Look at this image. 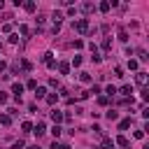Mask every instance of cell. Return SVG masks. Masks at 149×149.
I'll return each mask as SVG.
<instances>
[{
  "instance_id": "obj_1",
  "label": "cell",
  "mask_w": 149,
  "mask_h": 149,
  "mask_svg": "<svg viewBox=\"0 0 149 149\" xmlns=\"http://www.w3.org/2000/svg\"><path fill=\"white\" fill-rule=\"evenodd\" d=\"M74 28H77V33L86 35V33H88V19H79V21L74 23Z\"/></svg>"
},
{
  "instance_id": "obj_2",
  "label": "cell",
  "mask_w": 149,
  "mask_h": 149,
  "mask_svg": "<svg viewBox=\"0 0 149 149\" xmlns=\"http://www.w3.org/2000/svg\"><path fill=\"white\" fill-rule=\"evenodd\" d=\"M63 119H65V114H63V112H58V109H51V121H54L56 126H58Z\"/></svg>"
},
{
  "instance_id": "obj_3",
  "label": "cell",
  "mask_w": 149,
  "mask_h": 149,
  "mask_svg": "<svg viewBox=\"0 0 149 149\" xmlns=\"http://www.w3.org/2000/svg\"><path fill=\"white\" fill-rule=\"evenodd\" d=\"M33 133H35V135H37V137H40V135H44V133H47V126H44V123H42V121H40V123H37V126H33Z\"/></svg>"
},
{
  "instance_id": "obj_4",
  "label": "cell",
  "mask_w": 149,
  "mask_h": 149,
  "mask_svg": "<svg viewBox=\"0 0 149 149\" xmlns=\"http://www.w3.org/2000/svg\"><path fill=\"white\" fill-rule=\"evenodd\" d=\"M135 81H137L140 86H144V84H147V72H137V74H135Z\"/></svg>"
},
{
  "instance_id": "obj_5",
  "label": "cell",
  "mask_w": 149,
  "mask_h": 149,
  "mask_svg": "<svg viewBox=\"0 0 149 149\" xmlns=\"http://www.w3.org/2000/svg\"><path fill=\"white\" fill-rule=\"evenodd\" d=\"M58 72H61V74H68V72H70V63H65V61L58 63Z\"/></svg>"
},
{
  "instance_id": "obj_6",
  "label": "cell",
  "mask_w": 149,
  "mask_h": 149,
  "mask_svg": "<svg viewBox=\"0 0 149 149\" xmlns=\"http://www.w3.org/2000/svg\"><path fill=\"white\" fill-rule=\"evenodd\" d=\"M12 93H14V98H21V93H23V86H21V84H14V86H12Z\"/></svg>"
},
{
  "instance_id": "obj_7",
  "label": "cell",
  "mask_w": 149,
  "mask_h": 149,
  "mask_svg": "<svg viewBox=\"0 0 149 149\" xmlns=\"http://www.w3.org/2000/svg\"><path fill=\"white\" fill-rule=\"evenodd\" d=\"M44 95H47V88H44V86H37V88H35V98L40 100V98H44Z\"/></svg>"
},
{
  "instance_id": "obj_8",
  "label": "cell",
  "mask_w": 149,
  "mask_h": 149,
  "mask_svg": "<svg viewBox=\"0 0 149 149\" xmlns=\"http://www.w3.org/2000/svg\"><path fill=\"white\" fill-rule=\"evenodd\" d=\"M116 144H119V147H128L130 142H128V137H126V135H119V137H116Z\"/></svg>"
},
{
  "instance_id": "obj_9",
  "label": "cell",
  "mask_w": 149,
  "mask_h": 149,
  "mask_svg": "<svg viewBox=\"0 0 149 149\" xmlns=\"http://www.w3.org/2000/svg\"><path fill=\"white\" fill-rule=\"evenodd\" d=\"M100 149H114V140L105 137V140H102V147H100Z\"/></svg>"
},
{
  "instance_id": "obj_10",
  "label": "cell",
  "mask_w": 149,
  "mask_h": 149,
  "mask_svg": "<svg viewBox=\"0 0 149 149\" xmlns=\"http://www.w3.org/2000/svg\"><path fill=\"white\" fill-rule=\"evenodd\" d=\"M81 12H95V5L93 2H84L81 5Z\"/></svg>"
},
{
  "instance_id": "obj_11",
  "label": "cell",
  "mask_w": 149,
  "mask_h": 149,
  "mask_svg": "<svg viewBox=\"0 0 149 149\" xmlns=\"http://www.w3.org/2000/svg\"><path fill=\"white\" fill-rule=\"evenodd\" d=\"M130 123H133L130 119H121V121H119V130H126V128H128Z\"/></svg>"
},
{
  "instance_id": "obj_12",
  "label": "cell",
  "mask_w": 149,
  "mask_h": 149,
  "mask_svg": "<svg viewBox=\"0 0 149 149\" xmlns=\"http://www.w3.org/2000/svg\"><path fill=\"white\" fill-rule=\"evenodd\" d=\"M0 123H2V126H9V123H12V116H9V114H0Z\"/></svg>"
},
{
  "instance_id": "obj_13",
  "label": "cell",
  "mask_w": 149,
  "mask_h": 149,
  "mask_svg": "<svg viewBox=\"0 0 149 149\" xmlns=\"http://www.w3.org/2000/svg\"><path fill=\"white\" fill-rule=\"evenodd\" d=\"M109 7H112V5H109V2H107V0H105V2H100V5H98V9H100V12H105V14H107V12H109Z\"/></svg>"
},
{
  "instance_id": "obj_14",
  "label": "cell",
  "mask_w": 149,
  "mask_h": 149,
  "mask_svg": "<svg viewBox=\"0 0 149 149\" xmlns=\"http://www.w3.org/2000/svg\"><path fill=\"white\" fill-rule=\"evenodd\" d=\"M102 49H105V51H109V49H112V40H109V37H105V40H102Z\"/></svg>"
},
{
  "instance_id": "obj_15",
  "label": "cell",
  "mask_w": 149,
  "mask_h": 149,
  "mask_svg": "<svg viewBox=\"0 0 149 149\" xmlns=\"http://www.w3.org/2000/svg\"><path fill=\"white\" fill-rule=\"evenodd\" d=\"M121 93H123L126 98H133V95H130V93H133V88H130V86H121Z\"/></svg>"
},
{
  "instance_id": "obj_16",
  "label": "cell",
  "mask_w": 149,
  "mask_h": 149,
  "mask_svg": "<svg viewBox=\"0 0 149 149\" xmlns=\"http://www.w3.org/2000/svg\"><path fill=\"white\" fill-rule=\"evenodd\" d=\"M105 116H107V119H109V121H116V119H119V114H116V112H114V109H109V112H107V114H105Z\"/></svg>"
},
{
  "instance_id": "obj_17",
  "label": "cell",
  "mask_w": 149,
  "mask_h": 149,
  "mask_svg": "<svg viewBox=\"0 0 149 149\" xmlns=\"http://www.w3.org/2000/svg\"><path fill=\"white\" fill-rule=\"evenodd\" d=\"M61 133H63V128H61V126H56V123H54V128H51V135H54V137H58V135H61Z\"/></svg>"
},
{
  "instance_id": "obj_18",
  "label": "cell",
  "mask_w": 149,
  "mask_h": 149,
  "mask_svg": "<svg viewBox=\"0 0 149 149\" xmlns=\"http://www.w3.org/2000/svg\"><path fill=\"white\" fill-rule=\"evenodd\" d=\"M56 100H58V95H56V93H51V95H47V102H49V105H56Z\"/></svg>"
},
{
  "instance_id": "obj_19",
  "label": "cell",
  "mask_w": 149,
  "mask_h": 149,
  "mask_svg": "<svg viewBox=\"0 0 149 149\" xmlns=\"http://www.w3.org/2000/svg\"><path fill=\"white\" fill-rule=\"evenodd\" d=\"M21 128H23L26 133H30V130H33V123H30V121H23V123H21Z\"/></svg>"
},
{
  "instance_id": "obj_20",
  "label": "cell",
  "mask_w": 149,
  "mask_h": 149,
  "mask_svg": "<svg viewBox=\"0 0 149 149\" xmlns=\"http://www.w3.org/2000/svg\"><path fill=\"white\" fill-rule=\"evenodd\" d=\"M23 7H26V12H35V2H23Z\"/></svg>"
},
{
  "instance_id": "obj_21",
  "label": "cell",
  "mask_w": 149,
  "mask_h": 149,
  "mask_svg": "<svg viewBox=\"0 0 149 149\" xmlns=\"http://www.w3.org/2000/svg\"><path fill=\"white\" fill-rule=\"evenodd\" d=\"M72 65L79 68V65H81V56H74V58H72Z\"/></svg>"
},
{
  "instance_id": "obj_22",
  "label": "cell",
  "mask_w": 149,
  "mask_h": 149,
  "mask_svg": "<svg viewBox=\"0 0 149 149\" xmlns=\"http://www.w3.org/2000/svg\"><path fill=\"white\" fill-rule=\"evenodd\" d=\"M79 79H81V81H91V74H88V72H81Z\"/></svg>"
},
{
  "instance_id": "obj_23",
  "label": "cell",
  "mask_w": 149,
  "mask_h": 149,
  "mask_svg": "<svg viewBox=\"0 0 149 149\" xmlns=\"http://www.w3.org/2000/svg\"><path fill=\"white\" fill-rule=\"evenodd\" d=\"M26 86H28V88H33V91H35V88H37V81H35V79H28V84H26Z\"/></svg>"
},
{
  "instance_id": "obj_24",
  "label": "cell",
  "mask_w": 149,
  "mask_h": 149,
  "mask_svg": "<svg viewBox=\"0 0 149 149\" xmlns=\"http://www.w3.org/2000/svg\"><path fill=\"white\" fill-rule=\"evenodd\" d=\"M128 68H130V70H137V61L130 58V61H128Z\"/></svg>"
},
{
  "instance_id": "obj_25",
  "label": "cell",
  "mask_w": 149,
  "mask_h": 149,
  "mask_svg": "<svg viewBox=\"0 0 149 149\" xmlns=\"http://www.w3.org/2000/svg\"><path fill=\"white\" fill-rule=\"evenodd\" d=\"M105 93H107V95H114V93H116V88H114V86H107V88H105Z\"/></svg>"
},
{
  "instance_id": "obj_26",
  "label": "cell",
  "mask_w": 149,
  "mask_h": 149,
  "mask_svg": "<svg viewBox=\"0 0 149 149\" xmlns=\"http://www.w3.org/2000/svg\"><path fill=\"white\" fill-rule=\"evenodd\" d=\"M98 102H100V105H107V102H109V98H107V95H100V98H98Z\"/></svg>"
},
{
  "instance_id": "obj_27",
  "label": "cell",
  "mask_w": 149,
  "mask_h": 149,
  "mask_svg": "<svg viewBox=\"0 0 149 149\" xmlns=\"http://www.w3.org/2000/svg\"><path fill=\"white\" fill-rule=\"evenodd\" d=\"M119 40H121V42H126V40H128V35H126V30H121V33H119Z\"/></svg>"
},
{
  "instance_id": "obj_28",
  "label": "cell",
  "mask_w": 149,
  "mask_h": 149,
  "mask_svg": "<svg viewBox=\"0 0 149 149\" xmlns=\"http://www.w3.org/2000/svg\"><path fill=\"white\" fill-rule=\"evenodd\" d=\"M137 56H140V61H147L149 56H147V51H137Z\"/></svg>"
},
{
  "instance_id": "obj_29",
  "label": "cell",
  "mask_w": 149,
  "mask_h": 149,
  "mask_svg": "<svg viewBox=\"0 0 149 149\" xmlns=\"http://www.w3.org/2000/svg\"><path fill=\"white\" fill-rule=\"evenodd\" d=\"M114 74H116V77H123V70H121V68L116 65V68H114Z\"/></svg>"
},
{
  "instance_id": "obj_30",
  "label": "cell",
  "mask_w": 149,
  "mask_h": 149,
  "mask_svg": "<svg viewBox=\"0 0 149 149\" xmlns=\"http://www.w3.org/2000/svg\"><path fill=\"white\" fill-rule=\"evenodd\" d=\"M12 149H23V142H21V140H19V142H14V144H12Z\"/></svg>"
},
{
  "instance_id": "obj_31",
  "label": "cell",
  "mask_w": 149,
  "mask_h": 149,
  "mask_svg": "<svg viewBox=\"0 0 149 149\" xmlns=\"http://www.w3.org/2000/svg\"><path fill=\"white\" fill-rule=\"evenodd\" d=\"M5 102H7V93H2V91H0V105H5Z\"/></svg>"
},
{
  "instance_id": "obj_32",
  "label": "cell",
  "mask_w": 149,
  "mask_h": 149,
  "mask_svg": "<svg viewBox=\"0 0 149 149\" xmlns=\"http://www.w3.org/2000/svg\"><path fill=\"white\" fill-rule=\"evenodd\" d=\"M0 70H5V61H0Z\"/></svg>"
},
{
  "instance_id": "obj_33",
  "label": "cell",
  "mask_w": 149,
  "mask_h": 149,
  "mask_svg": "<svg viewBox=\"0 0 149 149\" xmlns=\"http://www.w3.org/2000/svg\"><path fill=\"white\" fill-rule=\"evenodd\" d=\"M28 149H40V147H28Z\"/></svg>"
}]
</instances>
